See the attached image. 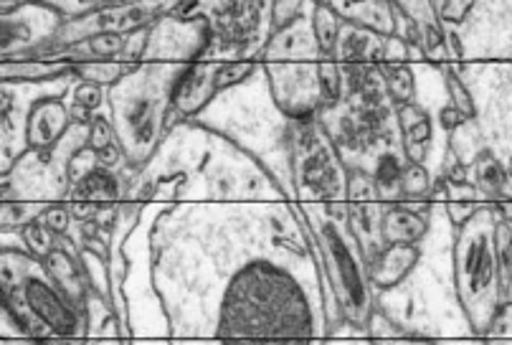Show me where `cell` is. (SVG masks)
Returning a JSON list of instances; mask_svg holds the SVG:
<instances>
[{
  "label": "cell",
  "instance_id": "cell-39",
  "mask_svg": "<svg viewBox=\"0 0 512 345\" xmlns=\"http://www.w3.org/2000/svg\"><path fill=\"white\" fill-rule=\"evenodd\" d=\"M74 102H77L79 107H87L89 112L99 110V107L104 105L102 87L92 82H79L77 87H74Z\"/></svg>",
  "mask_w": 512,
  "mask_h": 345
},
{
  "label": "cell",
  "instance_id": "cell-43",
  "mask_svg": "<svg viewBox=\"0 0 512 345\" xmlns=\"http://www.w3.org/2000/svg\"><path fill=\"white\" fill-rule=\"evenodd\" d=\"M376 345H429V343H416V340H409V338H386V340H376Z\"/></svg>",
  "mask_w": 512,
  "mask_h": 345
},
{
  "label": "cell",
  "instance_id": "cell-34",
  "mask_svg": "<svg viewBox=\"0 0 512 345\" xmlns=\"http://www.w3.org/2000/svg\"><path fill=\"white\" fill-rule=\"evenodd\" d=\"M487 345H512V302H505L492 323L490 333L485 335Z\"/></svg>",
  "mask_w": 512,
  "mask_h": 345
},
{
  "label": "cell",
  "instance_id": "cell-10",
  "mask_svg": "<svg viewBox=\"0 0 512 345\" xmlns=\"http://www.w3.org/2000/svg\"><path fill=\"white\" fill-rule=\"evenodd\" d=\"M421 262L419 244H386L381 252L371 257V282L376 290H396L398 285H404L409 280V274L414 272L416 264Z\"/></svg>",
  "mask_w": 512,
  "mask_h": 345
},
{
  "label": "cell",
  "instance_id": "cell-17",
  "mask_svg": "<svg viewBox=\"0 0 512 345\" xmlns=\"http://www.w3.org/2000/svg\"><path fill=\"white\" fill-rule=\"evenodd\" d=\"M310 26L322 59H335L340 36H343V18H340V13L335 11L327 0H317L315 11H312L310 18Z\"/></svg>",
  "mask_w": 512,
  "mask_h": 345
},
{
  "label": "cell",
  "instance_id": "cell-4",
  "mask_svg": "<svg viewBox=\"0 0 512 345\" xmlns=\"http://www.w3.org/2000/svg\"><path fill=\"white\" fill-rule=\"evenodd\" d=\"M497 209L480 206L454 236V292L469 330L485 338L505 305V272L497 247Z\"/></svg>",
  "mask_w": 512,
  "mask_h": 345
},
{
  "label": "cell",
  "instance_id": "cell-26",
  "mask_svg": "<svg viewBox=\"0 0 512 345\" xmlns=\"http://www.w3.org/2000/svg\"><path fill=\"white\" fill-rule=\"evenodd\" d=\"M444 84H447V92H449V102H452L454 110L464 117V120H474L477 117V107H474V99L472 92L467 89V84L454 74V69H444L442 72Z\"/></svg>",
  "mask_w": 512,
  "mask_h": 345
},
{
  "label": "cell",
  "instance_id": "cell-30",
  "mask_svg": "<svg viewBox=\"0 0 512 345\" xmlns=\"http://www.w3.org/2000/svg\"><path fill=\"white\" fill-rule=\"evenodd\" d=\"M254 69H256L254 61H226V64H218L216 92H226V89L246 82V79L254 74Z\"/></svg>",
  "mask_w": 512,
  "mask_h": 345
},
{
  "label": "cell",
  "instance_id": "cell-37",
  "mask_svg": "<svg viewBox=\"0 0 512 345\" xmlns=\"http://www.w3.org/2000/svg\"><path fill=\"white\" fill-rule=\"evenodd\" d=\"M442 23H462L474 8V0H434Z\"/></svg>",
  "mask_w": 512,
  "mask_h": 345
},
{
  "label": "cell",
  "instance_id": "cell-11",
  "mask_svg": "<svg viewBox=\"0 0 512 345\" xmlns=\"http://www.w3.org/2000/svg\"><path fill=\"white\" fill-rule=\"evenodd\" d=\"M44 264H46V269H49L51 280L59 285V290L64 292V295L69 297L74 305L82 307L84 310V305H87L92 290H89L87 274H84L82 262H79L77 249L71 247L69 241L59 239V244H56L54 252L44 259Z\"/></svg>",
  "mask_w": 512,
  "mask_h": 345
},
{
  "label": "cell",
  "instance_id": "cell-14",
  "mask_svg": "<svg viewBox=\"0 0 512 345\" xmlns=\"http://www.w3.org/2000/svg\"><path fill=\"white\" fill-rule=\"evenodd\" d=\"M396 122L401 137H404V155L406 163H424V153L434 137V125L424 107L416 102L396 107Z\"/></svg>",
  "mask_w": 512,
  "mask_h": 345
},
{
  "label": "cell",
  "instance_id": "cell-21",
  "mask_svg": "<svg viewBox=\"0 0 512 345\" xmlns=\"http://www.w3.org/2000/svg\"><path fill=\"white\" fill-rule=\"evenodd\" d=\"M474 120L462 122L457 130L449 132V143H452V155L457 158L459 165H472L477 160V155L485 150L482 145V135L477 132V127L472 125Z\"/></svg>",
  "mask_w": 512,
  "mask_h": 345
},
{
  "label": "cell",
  "instance_id": "cell-35",
  "mask_svg": "<svg viewBox=\"0 0 512 345\" xmlns=\"http://www.w3.org/2000/svg\"><path fill=\"white\" fill-rule=\"evenodd\" d=\"M39 221L49 226L54 234L66 236V231L71 229V221H74V214H71L69 203H49Z\"/></svg>",
  "mask_w": 512,
  "mask_h": 345
},
{
  "label": "cell",
  "instance_id": "cell-15",
  "mask_svg": "<svg viewBox=\"0 0 512 345\" xmlns=\"http://www.w3.org/2000/svg\"><path fill=\"white\" fill-rule=\"evenodd\" d=\"M429 234V219L406 203H391L381 211V239L386 244H419Z\"/></svg>",
  "mask_w": 512,
  "mask_h": 345
},
{
  "label": "cell",
  "instance_id": "cell-33",
  "mask_svg": "<svg viewBox=\"0 0 512 345\" xmlns=\"http://www.w3.org/2000/svg\"><path fill=\"white\" fill-rule=\"evenodd\" d=\"M112 143H117V132L112 120H107V117H94L92 125L87 127V148L99 153V150H104Z\"/></svg>",
  "mask_w": 512,
  "mask_h": 345
},
{
  "label": "cell",
  "instance_id": "cell-41",
  "mask_svg": "<svg viewBox=\"0 0 512 345\" xmlns=\"http://www.w3.org/2000/svg\"><path fill=\"white\" fill-rule=\"evenodd\" d=\"M84 345H130V338H122L120 333L89 335V338L84 340Z\"/></svg>",
  "mask_w": 512,
  "mask_h": 345
},
{
  "label": "cell",
  "instance_id": "cell-5",
  "mask_svg": "<svg viewBox=\"0 0 512 345\" xmlns=\"http://www.w3.org/2000/svg\"><path fill=\"white\" fill-rule=\"evenodd\" d=\"M183 69L186 66H132V72L109 92L117 143L122 145L125 163L132 168L148 165L163 140V132H168L173 89Z\"/></svg>",
  "mask_w": 512,
  "mask_h": 345
},
{
  "label": "cell",
  "instance_id": "cell-27",
  "mask_svg": "<svg viewBox=\"0 0 512 345\" xmlns=\"http://www.w3.org/2000/svg\"><path fill=\"white\" fill-rule=\"evenodd\" d=\"M373 178H376V186H378V193H381V198H391V201H398V198H401V165L396 163L393 155L381 158Z\"/></svg>",
  "mask_w": 512,
  "mask_h": 345
},
{
  "label": "cell",
  "instance_id": "cell-32",
  "mask_svg": "<svg viewBox=\"0 0 512 345\" xmlns=\"http://www.w3.org/2000/svg\"><path fill=\"white\" fill-rule=\"evenodd\" d=\"M497 247H500L502 272H505L507 302H512V224L510 221H500V224H497Z\"/></svg>",
  "mask_w": 512,
  "mask_h": 345
},
{
  "label": "cell",
  "instance_id": "cell-25",
  "mask_svg": "<svg viewBox=\"0 0 512 345\" xmlns=\"http://www.w3.org/2000/svg\"><path fill=\"white\" fill-rule=\"evenodd\" d=\"M317 77H320V92H322V105H338L343 97V72L335 59H320L317 66Z\"/></svg>",
  "mask_w": 512,
  "mask_h": 345
},
{
  "label": "cell",
  "instance_id": "cell-8",
  "mask_svg": "<svg viewBox=\"0 0 512 345\" xmlns=\"http://www.w3.org/2000/svg\"><path fill=\"white\" fill-rule=\"evenodd\" d=\"M216 69L218 64L206 61H193L180 72L173 89V112L183 120H191L193 115L203 110L216 92Z\"/></svg>",
  "mask_w": 512,
  "mask_h": 345
},
{
  "label": "cell",
  "instance_id": "cell-19",
  "mask_svg": "<svg viewBox=\"0 0 512 345\" xmlns=\"http://www.w3.org/2000/svg\"><path fill=\"white\" fill-rule=\"evenodd\" d=\"M137 64H117V61H79L74 64V74L82 82L99 84V87H115L120 79H125Z\"/></svg>",
  "mask_w": 512,
  "mask_h": 345
},
{
  "label": "cell",
  "instance_id": "cell-18",
  "mask_svg": "<svg viewBox=\"0 0 512 345\" xmlns=\"http://www.w3.org/2000/svg\"><path fill=\"white\" fill-rule=\"evenodd\" d=\"M474 170V188L482 198L492 203L507 201V178L505 168L500 165V160L490 153V150H482L477 155V160L472 163Z\"/></svg>",
  "mask_w": 512,
  "mask_h": 345
},
{
  "label": "cell",
  "instance_id": "cell-3",
  "mask_svg": "<svg viewBox=\"0 0 512 345\" xmlns=\"http://www.w3.org/2000/svg\"><path fill=\"white\" fill-rule=\"evenodd\" d=\"M300 216L312 236L320 257L322 274L333 292L340 318L355 328L365 330L373 323V282L363 244L355 236L350 219L333 209L330 203L302 201Z\"/></svg>",
  "mask_w": 512,
  "mask_h": 345
},
{
  "label": "cell",
  "instance_id": "cell-40",
  "mask_svg": "<svg viewBox=\"0 0 512 345\" xmlns=\"http://www.w3.org/2000/svg\"><path fill=\"white\" fill-rule=\"evenodd\" d=\"M477 209H480V206H477V203H474V201H449L447 203L449 221H452V224L457 226V229L464 224V221L472 219V214Z\"/></svg>",
  "mask_w": 512,
  "mask_h": 345
},
{
  "label": "cell",
  "instance_id": "cell-38",
  "mask_svg": "<svg viewBox=\"0 0 512 345\" xmlns=\"http://www.w3.org/2000/svg\"><path fill=\"white\" fill-rule=\"evenodd\" d=\"M381 51H383V59H386V64H404V61L411 56L409 41L401 39V36H396V33H391V36H383Z\"/></svg>",
  "mask_w": 512,
  "mask_h": 345
},
{
  "label": "cell",
  "instance_id": "cell-13",
  "mask_svg": "<svg viewBox=\"0 0 512 345\" xmlns=\"http://www.w3.org/2000/svg\"><path fill=\"white\" fill-rule=\"evenodd\" d=\"M345 206H348L353 231H371V216L381 214V193H378L376 178L363 170L348 173Z\"/></svg>",
  "mask_w": 512,
  "mask_h": 345
},
{
  "label": "cell",
  "instance_id": "cell-7",
  "mask_svg": "<svg viewBox=\"0 0 512 345\" xmlns=\"http://www.w3.org/2000/svg\"><path fill=\"white\" fill-rule=\"evenodd\" d=\"M71 110L59 97H44L33 102L26 112V148L28 150H51L64 140L71 130Z\"/></svg>",
  "mask_w": 512,
  "mask_h": 345
},
{
  "label": "cell",
  "instance_id": "cell-31",
  "mask_svg": "<svg viewBox=\"0 0 512 345\" xmlns=\"http://www.w3.org/2000/svg\"><path fill=\"white\" fill-rule=\"evenodd\" d=\"M87 49L89 54L94 56H120L125 51V36L117 31H97L89 36L87 41Z\"/></svg>",
  "mask_w": 512,
  "mask_h": 345
},
{
  "label": "cell",
  "instance_id": "cell-12",
  "mask_svg": "<svg viewBox=\"0 0 512 345\" xmlns=\"http://www.w3.org/2000/svg\"><path fill=\"white\" fill-rule=\"evenodd\" d=\"M343 21L350 26L363 28L378 36H391L396 31V18H393L391 0H327Z\"/></svg>",
  "mask_w": 512,
  "mask_h": 345
},
{
  "label": "cell",
  "instance_id": "cell-44",
  "mask_svg": "<svg viewBox=\"0 0 512 345\" xmlns=\"http://www.w3.org/2000/svg\"><path fill=\"white\" fill-rule=\"evenodd\" d=\"M502 168H505V178H507V191H510V188H512V155H510V158H507V163L502 165ZM507 196H510V193H507Z\"/></svg>",
  "mask_w": 512,
  "mask_h": 345
},
{
  "label": "cell",
  "instance_id": "cell-16",
  "mask_svg": "<svg viewBox=\"0 0 512 345\" xmlns=\"http://www.w3.org/2000/svg\"><path fill=\"white\" fill-rule=\"evenodd\" d=\"M71 201H87V203H120L122 193H125V181L117 176L112 168H92L87 176L79 178L77 183H71L69 188Z\"/></svg>",
  "mask_w": 512,
  "mask_h": 345
},
{
  "label": "cell",
  "instance_id": "cell-42",
  "mask_svg": "<svg viewBox=\"0 0 512 345\" xmlns=\"http://www.w3.org/2000/svg\"><path fill=\"white\" fill-rule=\"evenodd\" d=\"M462 122H467V120H464V117H462V115H459V112H457V110H454V107H452V105H449V107H447V110H444V112H442V125H444V130H447V132L457 130V127H459V125H462Z\"/></svg>",
  "mask_w": 512,
  "mask_h": 345
},
{
  "label": "cell",
  "instance_id": "cell-6",
  "mask_svg": "<svg viewBox=\"0 0 512 345\" xmlns=\"http://www.w3.org/2000/svg\"><path fill=\"white\" fill-rule=\"evenodd\" d=\"M297 23L287 31L272 33V41L264 51V74L279 112L300 122L310 120L322 107L317 77L322 54L312 36V26L300 28Z\"/></svg>",
  "mask_w": 512,
  "mask_h": 345
},
{
  "label": "cell",
  "instance_id": "cell-2",
  "mask_svg": "<svg viewBox=\"0 0 512 345\" xmlns=\"http://www.w3.org/2000/svg\"><path fill=\"white\" fill-rule=\"evenodd\" d=\"M0 310L16 333L26 338H87V313L51 280L44 259L6 249L0 254Z\"/></svg>",
  "mask_w": 512,
  "mask_h": 345
},
{
  "label": "cell",
  "instance_id": "cell-9",
  "mask_svg": "<svg viewBox=\"0 0 512 345\" xmlns=\"http://www.w3.org/2000/svg\"><path fill=\"white\" fill-rule=\"evenodd\" d=\"M391 6L414 28V41L426 56H447L442 18L436 13L434 0H391Z\"/></svg>",
  "mask_w": 512,
  "mask_h": 345
},
{
  "label": "cell",
  "instance_id": "cell-29",
  "mask_svg": "<svg viewBox=\"0 0 512 345\" xmlns=\"http://www.w3.org/2000/svg\"><path fill=\"white\" fill-rule=\"evenodd\" d=\"M302 8H305V0H272V8H269L272 33L287 31L289 26H295L302 16Z\"/></svg>",
  "mask_w": 512,
  "mask_h": 345
},
{
  "label": "cell",
  "instance_id": "cell-36",
  "mask_svg": "<svg viewBox=\"0 0 512 345\" xmlns=\"http://www.w3.org/2000/svg\"><path fill=\"white\" fill-rule=\"evenodd\" d=\"M150 28L140 26V28H132L130 33L125 36V51H122V56H125V64H137V59H142V56L148 54V46H150Z\"/></svg>",
  "mask_w": 512,
  "mask_h": 345
},
{
  "label": "cell",
  "instance_id": "cell-45",
  "mask_svg": "<svg viewBox=\"0 0 512 345\" xmlns=\"http://www.w3.org/2000/svg\"><path fill=\"white\" fill-rule=\"evenodd\" d=\"M477 345H487V343H485V338H480V343H477Z\"/></svg>",
  "mask_w": 512,
  "mask_h": 345
},
{
  "label": "cell",
  "instance_id": "cell-28",
  "mask_svg": "<svg viewBox=\"0 0 512 345\" xmlns=\"http://www.w3.org/2000/svg\"><path fill=\"white\" fill-rule=\"evenodd\" d=\"M431 193V176L424 163H406L401 168V198H421Z\"/></svg>",
  "mask_w": 512,
  "mask_h": 345
},
{
  "label": "cell",
  "instance_id": "cell-24",
  "mask_svg": "<svg viewBox=\"0 0 512 345\" xmlns=\"http://www.w3.org/2000/svg\"><path fill=\"white\" fill-rule=\"evenodd\" d=\"M21 239L26 252H31L33 257H39V259L49 257V254L56 249V244H59V234H54V231H51L46 224H41V221H33V224L23 226Z\"/></svg>",
  "mask_w": 512,
  "mask_h": 345
},
{
  "label": "cell",
  "instance_id": "cell-22",
  "mask_svg": "<svg viewBox=\"0 0 512 345\" xmlns=\"http://www.w3.org/2000/svg\"><path fill=\"white\" fill-rule=\"evenodd\" d=\"M381 77L386 82V92L391 94V99H396V105H406V102H414L416 92V79L406 64H383Z\"/></svg>",
  "mask_w": 512,
  "mask_h": 345
},
{
  "label": "cell",
  "instance_id": "cell-20",
  "mask_svg": "<svg viewBox=\"0 0 512 345\" xmlns=\"http://www.w3.org/2000/svg\"><path fill=\"white\" fill-rule=\"evenodd\" d=\"M79 262H82L84 274H87L89 290L94 295L104 297L107 302H112V274H109V259L99 257V254L89 252V249H79Z\"/></svg>",
  "mask_w": 512,
  "mask_h": 345
},
{
  "label": "cell",
  "instance_id": "cell-23",
  "mask_svg": "<svg viewBox=\"0 0 512 345\" xmlns=\"http://www.w3.org/2000/svg\"><path fill=\"white\" fill-rule=\"evenodd\" d=\"M49 203H31V201H3L0 206V221H3V231L6 229H23V226L33 224L44 216Z\"/></svg>",
  "mask_w": 512,
  "mask_h": 345
},
{
  "label": "cell",
  "instance_id": "cell-1",
  "mask_svg": "<svg viewBox=\"0 0 512 345\" xmlns=\"http://www.w3.org/2000/svg\"><path fill=\"white\" fill-rule=\"evenodd\" d=\"M277 239L239 254H208L216 274L198 282L153 277L173 345H325L338 318L320 257Z\"/></svg>",
  "mask_w": 512,
  "mask_h": 345
}]
</instances>
